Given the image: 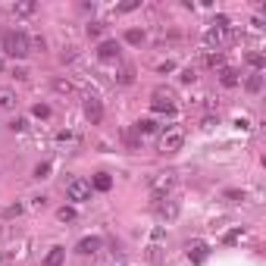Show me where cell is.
I'll use <instances>...</instances> for the list:
<instances>
[{
    "label": "cell",
    "mask_w": 266,
    "mask_h": 266,
    "mask_svg": "<svg viewBox=\"0 0 266 266\" xmlns=\"http://www.w3.org/2000/svg\"><path fill=\"white\" fill-rule=\"evenodd\" d=\"M0 47H3L6 57L25 59V57L31 54V47H29V31H22V29H6V31H0Z\"/></svg>",
    "instance_id": "6da1fadb"
},
{
    "label": "cell",
    "mask_w": 266,
    "mask_h": 266,
    "mask_svg": "<svg viewBox=\"0 0 266 266\" xmlns=\"http://www.w3.org/2000/svg\"><path fill=\"white\" fill-rule=\"evenodd\" d=\"M182 148H185V128L166 125L160 132V153H163V157H173V153H178Z\"/></svg>",
    "instance_id": "7a4b0ae2"
},
{
    "label": "cell",
    "mask_w": 266,
    "mask_h": 266,
    "mask_svg": "<svg viewBox=\"0 0 266 266\" xmlns=\"http://www.w3.org/2000/svg\"><path fill=\"white\" fill-rule=\"evenodd\" d=\"M178 185V176L176 173H153L150 176V182H148V188H150V194H153V201H163L173 188Z\"/></svg>",
    "instance_id": "3957f363"
},
{
    "label": "cell",
    "mask_w": 266,
    "mask_h": 266,
    "mask_svg": "<svg viewBox=\"0 0 266 266\" xmlns=\"http://www.w3.org/2000/svg\"><path fill=\"white\" fill-rule=\"evenodd\" d=\"M63 191H66V201L85 204V201L91 197V182H88V178H82V176H72L69 182L63 185Z\"/></svg>",
    "instance_id": "277c9868"
},
{
    "label": "cell",
    "mask_w": 266,
    "mask_h": 266,
    "mask_svg": "<svg viewBox=\"0 0 266 266\" xmlns=\"http://www.w3.org/2000/svg\"><path fill=\"white\" fill-rule=\"evenodd\" d=\"M150 107L157 110V113L173 116V113H176V94L169 91V88H157V91L150 94Z\"/></svg>",
    "instance_id": "5b68a950"
},
{
    "label": "cell",
    "mask_w": 266,
    "mask_h": 266,
    "mask_svg": "<svg viewBox=\"0 0 266 266\" xmlns=\"http://www.w3.org/2000/svg\"><path fill=\"white\" fill-rule=\"evenodd\" d=\"M82 110H85V116H88L91 125H100V122H104V104H100V97H94V94H85Z\"/></svg>",
    "instance_id": "8992f818"
},
{
    "label": "cell",
    "mask_w": 266,
    "mask_h": 266,
    "mask_svg": "<svg viewBox=\"0 0 266 266\" xmlns=\"http://www.w3.org/2000/svg\"><path fill=\"white\" fill-rule=\"evenodd\" d=\"M229 38H232V25H213V22H210L207 35H204V41H207L210 47H213V44H216V47H222Z\"/></svg>",
    "instance_id": "52a82bcc"
},
{
    "label": "cell",
    "mask_w": 266,
    "mask_h": 266,
    "mask_svg": "<svg viewBox=\"0 0 266 266\" xmlns=\"http://www.w3.org/2000/svg\"><path fill=\"white\" fill-rule=\"evenodd\" d=\"M157 216L163 222H173L178 216V201H173V197H163V201H157Z\"/></svg>",
    "instance_id": "ba28073f"
},
{
    "label": "cell",
    "mask_w": 266,
    "mask_h": 266,
    "mask_svg": "<svg viewBox=\"0 0 266 266\" xmlns=\"http://www.w3.org/2000/svg\"><path fill=\"white\" fill-rule=\"evenodd\" d=\"M100 247H104V238L88 235V238H82V241L75 244V251H79L82 257H94V254H100Z\"/></svg>",
    "instance_id": "9c48e42d"
},
{
    "label": "cell",
    "mask_w": 266,
    "mask_h": 266,
    "mask_svg": "<svg viewBox=\"0 0 266 266\" xmlns=\"http://www.w3.org/2000/svg\"><path fill=\"white\" fill-rule=\"evenodd\" d=\"M119 41H113V38H107V41H100L97 44V57L100 59H119Z\"/></svg>",
    "instance_id": "30bf717a"
},
{
    "label": "cell",
    "mask_w": 266,
    "mask_h": 266,
    "mask_svg": "<svg viewBox=\"0 0 266 266\" xmlns=\"http://www.w3.org/2000/svg\"><path fill=\"white\" fill-rule=\"evenodd\" d=\"M188 257H191V263H204L210 257V244L207 241H191L188 244Z\"/></svg>",
    "instance_id": "8fae6325"
},
{
    "label": "cell",
    "mask_w": 266,
    "mask_h": 266,
    "mask_svg": "<svg viewBox=\"0 0 266 266\" xmlns=\"http://www.w3.org/2000/svg\"><path fill=\"white\" fill-rule=\"evenodd\" d=\"M219 82L226 85V88H238V85H241V72H238L235 66H222V69H219Z\"/></svg>",
    "instance_id": "7c38bea8"
},
{
    "label": "cell",
    "mask_w": 266,
    "mask_h": 266,
    "mask_svg": "<svg viewBox=\"0 0 266 266\" xmlns=\"http://www.w3.org/2000/svg\"><path fill=\"white\" fill-rule=\"evenodd\" d=\"M63 260H66V247H50V254L44 257V266H63Z\"/></svg>",
    "instance_id": "4fadbf2b"
},
{
    "label": "cell",
    "mask_w": 266,
    "mask_h": 266,
    "mask_svg": "<svg viewBox=\"0 0 266 266\" xmlns=\"http://www.w3.org/2000/svg\"><path fill=\"white\" fill-rule=\"evenodd\" d=\"M16 91H10V88H0V110H16Z\"/></svg>",
    "instance_id": "5bb4252c"
},
{
    "label": "cell",
    "mask_w": 266,
    "mask_h": 266,
    "mask_svg": "<svg viewBox=\"0 0 266 266\" xmlns=\"http://www.w3.org/2000/svg\"><path fill=\"white\" fill-rule=\"evenodd\" d=\"M94 191H110L113 188V178H110V173H97L94 176V182H91Z\"/></svg>",
    "instance_id": "9a60e30c"
},
{
    "label": "cell",
    "mask_w": 266,
    "mask_h": 266,
    "mask_svg": "<svg viewBox=\"0 0 266 266\" xmlns=\"http://www.w3.org/2000/svg\"><path fill=\"white\" fill-rule=\"evenodd\" d=\"M50 85H54V91H57V94H72V91H75V85H72L69 79H63V75L50 79Z\"/></svg>",
    "instance_id": "2e32d148"
},
{
    "label": "cell",
    "mask_w": 266,
    "mask_h": 266,
    "mask_svg": "<svg viewBox=\"0 0 266 266\" xmlns=\"http://www.w3.org/2000/svg\"><path fill=\"white\" fill-rule=\"evenodd\" d=\"M135 132L138 135H153V132H160V125L153 122V119H138V122H135Z\"/></svg>",
    "instance_id": "e0dca14e"
},
{
    "label": "cell",
    "mask_w": 266,
    "mask_h": 266,
    "mask_svg": "<svg viewBox=\"0 0 266 266\" xmlns=\"http://www.w3.org/2000/svg\"><path fill=\"white\" fill-rule=\"evenodd\" d=\"M204 63H207L210 69H222V66H226V57H222L219 50H210V54L204 57Z\"/></svg>",
    "instance_id": "ac0fdd59"
},
{
    "label": "cell",
    "mask_w": 266,
    "mask_h": 266,
    "mask_svg": "<svg viewBox=\"0 0 266 266\" xmlns=\"http://www.w3.org/2000/svg\"><path fill=\"white\" fill-rule=\"evenodd\" d=\"M13 13H16V16H31V13H38V3H31V0L13 3Z\"/></svg>",
    "instance_id": "d6986e66"
},
{
    "label": "cell",
    "mask_w": 266,
    "mask_h": 266,
    "mask_svg": "<svg viewBox=\"0 0 266 266\" xmlns=\"http://www.w3.org/2000/svg\"><path fill=\"white\" fill-rule=\"evenodd\" d=\"M116 82L119 85H132L135 82V66H122V69L116 72Z\"/></svg>",
    "instance_id": "ffe728a7"
},
{
    "label": "cell",
    "mask_w": 266,
    "mask_h": 266,
    "mask_svg": "<svg viewBox=\"0 0 266 266\" xmlns=\"http://www.w3.org/2000/svg\"><path fill=\"white\" fill-rule=\"evenodd\" d=\"M244 88L251 91V94H260V91H263V75H260V72H254L251 79L244 82Z\"/></svg>",
    "instance_id": "44dd1931"
},
{
    "label": "cell",
    "mask_w": 266,
    "mask_h": 266,
    "mask_svg": "<svg viewBox=\"0 0 266 266\" xmlns=\"http://www.w3.org/2000/svg\"><path fill=\"white\" fill-rule=\"evenodd\" d=\"M144 38H148V35H144L141 29H128V31H125V41H128V44H135V47H141Z\"/></svg>",
    "instance_id": "7402d4cb"
},
{
    "label": "cell",
    "mask_w": 266,
    "mask_h": 266,
    "mask_svg": "<svg viewBox=\"0 0 266 266\" xmlns=\"http://www.w3.org/2000/svg\"><path fill=\"white\" fill-rule=\"evenodd\" d=\"M247 63L254 66V72H260L263 66H266V59H263V54H260V50H251V54H247Z\"/></svg>",
    "instance_id": "603a6c76"
},
{
    "label": "cell",
    "mask_w": 266,
    "mask_h": 266,
    "mask_svg": "<svg viewBox=\"0 0 266 266\" xmlns=\"http://www.w3.org/2000/svg\"><path fill=\"white\" fill-rule=\"evenodd\" d=\"M85 31H88V38H100L107 31V22H88V29H85Z\"/></svg>",
    "instance_id": "cb8c5ba5"
},
{
    "label": "cell",
    "mask_w": 266,
    "mask_h": 266,
    "mask_svg": "<svg viewBox=\"0 0 266 266\" xmlns=\"http://www.w3.org/2000/svg\"><path fill=\"white\" fill-rule=\"evenodd\" d=\"M122 141H125L132 150H138V148H141V135H138V132H122Z\"/></svg>",
    "instance_id": "d4e9b609"
},
{
    "label": "cell",
    "mask_w": 266,
    "mask_h": 266,
    "mask_svg": "<svg viewBox=\"0 0 266 266\" xmlns=\"http://www.w3.org/2000/svg\"><path fill=\"white\" fill-rule=\"evenodd\" d=\"M222 197H226L229 204H244L247 201V194L244 191H235V188H232V191H222Z\"/></svg>",
    "instance_id": "484cf974"
},
{
    "label": "cell",
    "mask_w": 266,
    "mask_h": 266,
    "mask_svg": "<svg viewBox=\"0 0 266 266\" xmlns=\"http://www.w3.org/2000/svg\"><path fill=\"white\" fill-rule=\"evenodd\" d=\"M75 141H79L75 132H57V144H75Z\"/></svg>",
    "instance_id": "4316f807"
},
{
    "label": "cell",
    "mask_w": 266,
    "mask_h": 266,
    "mask_svg": "<svg viewBox=\"0 0 266 266\" xmlns=\"http://www.w3.org/2000/svg\"><path fill=\"white\" fill-rule=\"evenodd\" d=\"M57 219H59V222H72V219H75V210H72V207H59V210H57Z\"/></svg>",
    "instance_id": "83f0119b"
},
{
    "label": "cell",
    "mask_w": 266,
    "mask_h": 266,
    "mask_svg": "<svg viewBox=\"0 0 266 266\" xmlns=\"http://www.w3.org/2000/svg\"><path fill=\"white\" fill-rule=\"evenodd\" d=\"M25 128H29V119H22V116L10 119V132H25Z\"/></svg>",
    "instance_id": "f1b7e54d"
},
{
    "label": "cell",
    "mask_w": 266,
    "mask_h": 266,
    "mask_svg": "<svg viewBox=\"0 0 266 266\" xmlns=\"http://www.w3.org/2000/svg\"><path fill=\"white\" fill-rule=\"evenodd\" d=\"M22 210H25L22 204H10V207L3 210V216H6V219H13V216H22Z\"/></svg>",
    "instance_id": "f546056e"
},
{
    "label": "cell",
    "mask_w": 266,
    "mask_h": 266,
    "mask_svg": "<svg viewBox=\"0 0 266 266\" xmlns=\"http://www.w3.org/2000/svg\"><path fill=\"white\" fill-rule=\"evenodd\" d=\"M75 57H79V50H75V47H63V54H59V59H63V63H72Z\"/></svg>",
    "instance_id": "4dcf8cb0"
},
{
    "label": "cell",
    "mask_w": 266,
    "mask_h": 266,
    "mask_svg": "<svg viewBox=\"0 0 266 266\" xmlns=\"http://www.w3.org/2000/svg\"><path fill=\"white\" fill-rule=\"evenodd\" d=\"M50 176V163H38L35 166V178H47Z\"/></svg>",
    "instance_id": "1f68e13d"
},
{
    "label": "cell",
    "mask_w": 266,
    "mask_h": 266,
    "mask_svg": "<svg viewBox=\"0 0 266 266\" xmlns=\"http://www.w3.org/2000/svg\"><path fill=\"white\" fill-rule=\"evenodd\" d=\"M178 79H182L185 85H194V82H197V72H194V69H182V75H178Z\"/></svg>",
    "instance_id": "d6a6232c"
},
{
    "label": "cell",
    "mask_w": 266,
    "mask_h": 266,
    "mask_svg": "<svg viewBox=\"0 0 266 266\" xmlns=\"http://www.w3.org/2000/svg\"><path fill=\"white\" fill-rule=\"evenodd\" d=\"M31 113H35L38 119H47V116H50V107H47V104H35V110H31Z\"/></svg>",
    "instance_id": "836d02e7"
},
{
    "label": "cell",
    "mask_w": 266,
    "mask_h": 266,
    "mask_svg": "<svg viewBox=\"0 0 266 266\" xmlns=\"http://www.w3.org/2000/svg\"><path fill=\"white\" fill-rule=\"evenodd\" d=\"M138 0H128V3H122V6H119V13H132V10H138Z\"/></svg>",
    "instance_id": "e575fe53"
},
{
    "label": "cell",
    "mask_w": 266,
    "mask_h": 266,
    "mask_svg": "<svg viewBox=\"0 0 266 266\" xmlns=\"http://www.w3.org/2000/svg\"><path fill=\"white\" fill-rule=\"evenodd\" d=\"M241 235H244V232H241V229H235V232H229V235H226V244H235V241H238V238H241Z\"/></svg>",
    "instance_id": "d590c367"
},
{
    "label": "cell",
    "mask_w": 266,
    "mask_h": 266,
    "mask_svg": "<svg viewBox=\"0 0 266 266\" xmlns=\"http://www.w3.org/2000/svg\"><path fill=\"white\" fill-rule=\"evenodd\" d=\"M173 69H176L173 59H166V63H160V66H157V72H173Z\"/></svg>",
    "instance_id": "8d00e7d4"
},
{
    "label": "cell",
    "mask_w": 266,
    "mask_h": 266,
    "mask_svg": "<svg viewBox=\"0 0 266 266\" xmlns=\"http://www.w3.org/2000/svg\"><path fill=\"white\" fill-rule=\"evenodd\" d=\"M13 75H16V79H29V69H22V66H19V69H13Z\"/></svg>",
    "instance_id": "74e56055"
},
{
    "label": "cell",
    "mask_w": 266,
    "mask_h": 266,
    "mask_svg": "<svg viewBox=\"0 0 266 266\" xmlns=\"http://www.w3.org/2000/svg\"><path fill=\"white\" fill-rule=\"evenodd\" d=\"M6 263H10V260H6V257H0V266H6Z\"/></svg>",
    "instance_id": "f35d334b"
},
{
    "label": "cell",
    "mask_w": 266,
    "mask_h": 266,
    "mask_svg": "<svg viewBox=\"0 0 266 266\" xmlns=\"http://www.w3.org/2000/svg\"><path fill=\"white\" fill-rule=\"evenodd\" d=\"M0 72H3V63H0Z\"/></svg>",
    "instance_id": "ab89813d"
}]
</instances>
